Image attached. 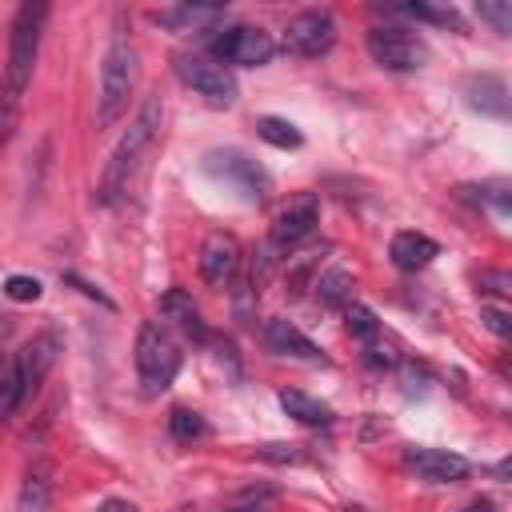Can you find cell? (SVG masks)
Returning <instances> with one entry per match:
<instances>
[{
    "instance_id": "obj_10",
    "label": "cell",
    "mask_w": 512,
    "mask_h": 512,
    "mask_svg": "<svg viewBox=\"0 0 512 512\" xmlns=\"http://www.w3.org/2000/svg\"><path fill=\"white\" fill-rule=\"evenodd\" d=\"M204 168L212 172V176H224V180H232L248 200H264L268 196V172L256 164V160H248L244 152H236V148H216V152H208L204 156Z\"/></svg>"
},
{
    "instance_id": "obj_4",
    "label": "cell",
    "mask_w": 512,
    "mask_h": 512,
    "mask_svg": "<svg viewBox=\"0 0 512 512\" xmlns=\"http://www.w3.org/2000/svg\"><path fill=\"white\" fill-rule=\"evenodd\" d=\"M44 20H48V4H32L24 0L12 16V32H8V104L20 100V92L28 88L32 80V64H36V52H40V32H44Z\"/></svg>"
},
{
    "instance_id": "obj_13",
    "label": "cell",
    "mask_w": 512,
    "mask_h": 512,
    "mask_svg": "<svg viewBox=\"0 0 512 512\" xmlns=\"http://www.w3.org/2000/svg\"><path fill=\"white\" fill-rule=\"evenodd\" d=\"M316 224H320V200L312 192H304V196L288 200L276 212V220H272V244L276 248H292V244L308 240L316 232Z\"/></svg>"
},
{
    "instance_id": "obj_27",
    "label": "cell",
    "mask_w": 512,
    "mask_h": 512,
    "mask_svg": "<svg viewBox=\"0 0 512 512\" xmlns=\"http://www.w3.org/2000/svg\"><path fill=\"white\" fill-rule=\"evenodd\" d=\"M476 196H480L488 208H496V212L512 216V180H488V184H480V188H476Z\"/></svg>"
},
{
    "instance_id": "obj_9",
    "label": "cell",
    "mask_w": 512,
    "mask_h": 512,
    "mask_svg": "<svg viewBox=\"0 0 512 512\" xmlns=\"http://www.w3.org/2000/svg\"><path fill=\"white\" fill-rule=\"evenodd\" d=\"M332 44H336V16L328 8H304L284 28V52L292 56L312 60V56H324Z\"/></svg>"
},
{
    "instance_id": "obj_7",
    "label": "cell",
    "mask_w": 512,
    "mask_h": 512,
    "mask_svg": "<svg viewBox=\"0 0 512 512\" xmlns=\"http://www.w3.org/2000/svg\"><path fill=\"white\" fill-rule=\"evenodd\" d=\"M364 44H368V56H372L380 68H388V72H416V68L428 60L424 40H420L416 32H408V28H396V24H376V28H368Z\"/></svg>"
},
{
    "instance_id": "obj_35",
    "label": "cell",
    "mask_w": 512,
    "mask_h": 512,
    "mask_svg": "<svg viewBox=\"0 0 512 512\" xmlns=\"http://www.w3.org/2000/svg\"><path fill=\"white\" fill-rule=\"evenodd\" d=\"M352 512H360V508H352Z\"/></svg>"
},
{
    "instance_id": "obj_22",
    "label": "cell",
    "mask_w": 512,
    "mask_h": 512,
    "mask_svg": "<svg viewBox=\"0 0 512 512\" xmlns=\"http://www.w3.org/2000/svg\"><path fill=\"white\" fill-rule=\"evenodd\" d=\"M256 132H260V140H268L272 148H300V128L292 124V120H280V116H260L256 120Z\"/></svg>"
},
{
    "instance_id": "obj_34",
    "label": "cell",
    "mask_w": 512,
    "mask_h": 512,
    "mask_svg": "<svg viewBox=\"0 0 512 512\" xmlns=\"http://www.w3.org/2000/svg\"><path fill=\"white\" fill-rule=\"evenodd\" d=\"M464 512H496V504H492V500H472Z\"/></svg>"
},
{
    "instance_id": "obj_14",
    "label": "cell",
    "mask_w": 512,
    "mask_h": 512,
    "mask_svg": "<svg viewBox=\"0 0 512 512\" xmlns=\"http://www.w3.org/2000/svg\"><path fill=\"white\" fill-rule=\"evenodd\" d=\"M160 316H164V324H168L172 332H180L184 340H192V344H204V340H208L204 316H200V308L192 304V296H188L184 288H168V292L160 296Z\"/></svg>"
},
{
    "instance_id": "obj_33",
    "label": "cell",
    "mask_w": 512,
    "mask_h": 512,
    "mask_svg": "<svg viewBox=\"0 0 512 512\" xmlns=\"http://www.w3.org/2000/svg\"><path fill=\"white\" fill-rule=\"evenodd\" d=\"M496 480H504V484H512V456H504V460H496L492 468H488Z\"/></svg>"
},
{
    "instance_id": "obj_18",
    "label": "cell",
    "mask_w": 512,
    "mask_h": 512,
    "mask_svg": "<svg viewBox=\"0 0 512 512\" xmlns=\"http://www.w3.org/2000/svg\"><path fill=\"white\" fill-rule=\"evenodd\" d=\"M468 104L484 116H512V96H508L504 80H496V76H472L468 80Z\"/></svg>"
},
{
    "instance_id": "obj_2",
    "label": "cell",
    "mask_w": 512,
    "mask_h": 512,
    "mask_svg": "<svg viewBox=\"0 0 512 512\" xmlns=\"http://www.w3.org/2000/svg\"><path fill=\"white\" fill-rule=\"evenodd\" d=\"M132 88H136V44H132V36L116 32V36H112V44L104 48V60H100L96 128H112V124L124 116Z\"/></svg>"
},
{
    "instance_id": "obj_30",
    "label": "cell",
    "mask_w": 512,
    "mask_h": 512,
    "mask_svg": "<svg viewBox=\"0 0 512 512\" xmlns=\"http://www.w3.org/2000/svg\"><path fill=\"white\" fill-rule=\"evenodd\" d=\"M256 456L268 460V464H304L308 460L304 444H260Z\"/></svg>"
},
{
    "instance_id": "obj_3",
    "label": "cell",
    "mask_w": 512,
    "mask_h": 512,
    "mask_svg": "<svg viewBox=\"0 0 512 512\" xmlns=\"http://www.w3.org/2000/svg\"><path fill=\"white\" fill-rule=\"evenodd\" d=\"M60 348H64L60 332H56V328H44V332H36V336L12 356L8 376H4V416H16L20 400L40 388V380L52 372Z\"/></svg>"
},
{
    "instance_id": "obj_31",
    "label": "cell",
    "mask_w": 512,
    "mask_h": 512,
    "mask_svg": "<svg viewBox=\"0 0 512 512\" xmlns=\"http://www.w3.org/2000/svg\"><path fill=\"white\" fill-rule=\"evenodd\" d=\"M480 324H484L492 336H500V340H512V312H508V308L484 304V308H480Z\"/></svg>"
},
{
    "instance_id": "obj_12",
    "label": "cell",
    "mask_w": 512,
    "mask_h": 512,
    "mask_svg": "<svg viewBox=\"0 0 512 512\" xmlns=\"http://www.w3.org/2000/svg\"><path fill=\"white\" fill-rule=\"evenodd\" d=\"M404 468L416 472V480H424V484H456L472 472V464L448 448H408Z\"/></svg>"
},
{
    "instance_id": "obj_16",
    "label": "cell",
    "mask_w": 512,
    "mask_h": 512,
    "mask_svg": "<svg viewBox=\"0 0 512 512\" xmlns=\"http://www.w3.org/2000/svg\"><path fill=\"white\" fill-rule=\"evenodd\" d=\"M388 256H392V264H396L400 272H420V268H428V264L440 256V244H436L432 236L408 228V232H396V236H392Z\"/></svg>"
},
{
    "instance_id": "obj_32",
    "label": "cell",
    "mask_w": 512,
    "mask_h": 512,
    "mask_svg": "<svg viewBox=\"0 0 512 512\" xmlns=\"http://www.w3.org/2000/svg\"><path fill=\"white\" fill-rule=\"evenodd\" d=\"M96 512H140V508H136L132 500H120V496H108V500H104V504H100Z\"/></svg>"
},
{
    "instance_id": "obj_6",
    "label": "cell",
    "mask_w": 512,
    "mask_h": 512,
    "mask_svg": "<svg viewBox=\"0 0 512 512\" xmlns=\"http://www.w3.org/2000/svg\"><path fill=\"white\" fill-rule=\"evenodd\" d=\"M212 60L236 64V68H260L276 56V40L256 24H228L208 40Z\"/></svg>"
},
{
    "instance_id": "obj_19",
    "label": "cell",
    "mask_w": 512,
    "mask_h": 512,
    "mask_svg": "<svg viewBox=\"0 0 512 512\" xmlns=\"http://www.w3.org/2000/svg\"><path fill=\"white\" fill-rule=\"evenodd\" d=\"M280 408L296 420V424H308V428H328L332 424V408L328 404H320L316 396H308V392H296V388H280Z\"/></svg>"
},
{
    "instance_id": "obj_23",
    "label": "cell",
    "mask_w": 512,
    "mask_h": 512,
    "mask_svg": "<svg viewBox=\"0 0 512 512\" xmlns=\"http://www.w3.org/2000/svg\"><path fill=\"white\" fill-rule=\"evenodd\" d=\"M168 432H172V440L192 444V440H200V436L208 432V424H204V416H200V412H192V408L176 404V408L168 412Z\"/></svg>"
},
{
    "instance_id": "obj_1",
    "label": "cell",
    "mask_w": 512,
    "mask_h": 512,
    "mask_svg": "<svg viewBox=\"0 0 512 512\" xmlns=\"http://www.w3.org/2000/svg\"><path fill=\"white\" fill-rule=\"evenodd\" d=\"M160 120H164V104H160V96L152 92V96H144L136 120L128 124V132L120 136V144H116L112 156H108V168H104V180H100V200H104V204H116V200L128 192V184H132V176H136L144 152L152 148V140H156V132H160Z\"/></svg>"
},
{
    "instance_id": "obj_15",
    "label": "cell",
    "mask_w": 512,
    "mask_h": 512,
    "mask_svg": "<svg viewBox=\"0 0 512 512\" xmlns=\"http://www.w3.org/2000/svg\"><path fill=\"white\" fill-rule=\"evenodd\" d=\"M264 344L276 352V356H292V360H308V364H324L328 356L292 324V320H268L264 328Z\"/></svg>"
},
{
    "instance_id": "obj_26",
    "label": "cell",
    "mask_w": 512,
    "mask_h": 512,
    "mask_svg": "<svg viewBox=\"0 0 512 512\" xmlns=\"http://www.w3.org/2000/svg\"><path fill=\"white\" fill-rule=\"evenodd\" d=\"M476 16L484 24H492L496 32L512 36V4H500V0H476Z\"/></svg>"
},
{
    "instance_id": "obj_11",
    "label": "cell",
    "mask_w": 512,
    "mask_h": 512,
    "mask_svg": "<svg viewBox=\"0 0 512 512\" xmlns=\"http://www.w3.org/2000/svg\"><path fill=\"white\" fill-rule=\"evenodd\" d=\"M240 244L232 232H208L200 244V276L212 288H228L240 276Z\"/></svg>"
},
{
    "instance_id": "obj_21",
    "label": "cell",
    "mask_w": 512,
    "mask_h": 512,
    "mask_svg": "<svg viewBox=\"0 0 512 512\" xmlns=\"http://www.w3.org/2000/svg\"><path fill=\"white\" fill-rule=\"evenodd\" d=\"M156 20L160 24H168V28H184V24H212V20H224V8L220 4H180V8H172V12H156Z\"/></svg>"
},
{
    "instance_id": "obj_25",
    "label": "cell",
    "mask_w": 512,
    "mask_h": 512,
    "mask_svg": "<svg viewBox=\"0 0 512 512\" xmlns=\"http://www.w3.org/2000/svg\"><path fill=\"white\" fill-rule=\"evenodd\" d=\"M472 284L488 296H508L512 300V268H480L472 276Z\"/></svg>"
},
{
    "instance_id": "obj_29",
    "label": "cell",
    "mask_w": 512,
    "mask_h": 512,
    "mask_svg": "<svg viewBox=\"0 0 512 512\" xmlns=\"http://www.w3.org/2000/svg\"><path fill=\"white\" fill-rule=\"evenodd\" d=\"M4 292H8V300H16V304H32V300H40V280L36 276H24V272H12L8 280H4Z\"/></svg>"
},
{
    "instance_id": "obj_5",
    "label": "cell",
    "mask_w": 512,
    "mask_h": 512,
    "mask_svg": "<svg viewBox=\"0 0 512 512\" xmlns=\"http://www.w3.org/2000/svg\"><path fill=\"white\" fill-rule=\"evenodd\" d=\"M180 372V344L164 320H144L136 332V376L148 396L164 392Z\"/></svg>"
},
{
    "instance_id": "obj_17",
    "label": "cell",
    "mask_w": 512,
    "mask_h": 512,
    "mask_svg": "<svg viewBox=\"0 0 512 512\" xmlns=\"http://www.w3.org/2000/svg\"><path fill=\"white\" fill-rule=\"evenodd\" d=\"M48 508H52V464L32 460L16 492V512H48Z\"/></svg>"
},
{
    "instance_id": "obj_20",
    "label": "cell",
    "mask_w": 512,
    "mask_h": 512,
    "mask_svg": "<svg viewBox=\"0 0 512 512\" xmlns=\"http://www.w3.org/2000/svg\"><path fill=\"white\" fill-rule=\"evenodd\" d=\"M316 296L324 308H348L352 304V272L348 268H328L316 280Z\"/></svg>"
},
{
    "instance_id": "obj_8",
    "label": "cell",
    "mask_w": 512,
    "mask_h": 512,
    "mask_svg": "<svg viewBox=\"0 0 512 512\" xmlns=\"http://www.w3.org/2000/svg\"><path fill=\"white\" fill-rule=\"evenodd\" d=\"M172 64H176V76H180L196 96H204L208 104L228 108V104L236 100V76H232L220 60L200 56V52H176Z\"/></svg>"
},
{
    "instance_id": "obj_24",
    "label": "cell",
    "mask_w": 512,
    "mask_h": 512,
    "mask_svg": "<svg viewBox=\"0 0 512 512\" xmlns=\"http://www.w3.org/2000/svg\"><path fill=\"white\" fill-rule=\"evenodd\" d=\"M392 12H400V16H412V20H428V24H452L456 32H464V20L456 16V8H440V4H400V8H392Z\"/></svg>"
},
{
    "instance_id": "obj_28",
    "label": "cell",
    "mask_w": 512,
    "mask_h": 512,
    "mask_svg": "<svg viewBox=\"0 0 512 512\" xmlns=\"http://www.w3.org/2000/svg\"><path fill=\"white\" fill-rule=\"evenodd\" d=\"M272 500H276V492L260 484V488H244V492H236L232 504H228L224 512H264Z\"/></svg>"
}]
</instances>
